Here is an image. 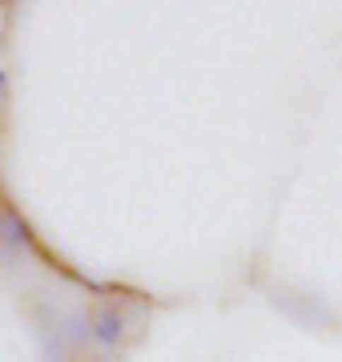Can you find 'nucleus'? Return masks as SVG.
Returning <instances> with one entry per match:
<instances>
[{
  "label": "nucleus",
  "instance_id": "f257e3e1",
  "mask_svg": "<svg viewBox=\"0 0 342 362\" xmlns=\"http://www.w3.org/2000/svg\"><path fill=\"white\" fill-rule=\"evenodd\" d=\"M93 326H97V338H101V342H117V334H121V318H117V314L101 310Z\"/></svg>",
  "mask_w": 342,
  "mask_h": 362
}]
</instances>
